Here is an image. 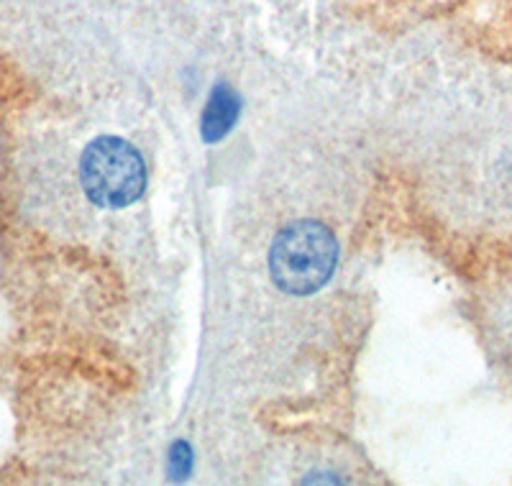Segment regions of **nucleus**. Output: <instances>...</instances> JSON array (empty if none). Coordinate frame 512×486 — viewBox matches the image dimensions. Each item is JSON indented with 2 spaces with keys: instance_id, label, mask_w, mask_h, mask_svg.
Masks as SVG:
<instances>
[{
  "instance_id": "1",
  "label": "nucleus",
  "mask_w": 512,
  "mask_h": 486,
  "mask_svg": "<svg viewBox=\"0 0 512 486\" xmlns=\"http://www.w3.org/2000/svg\"><path fill=\"white\" fill-rule=\"evenodd\" d=\"M338 243L318 220H295L282 228L269 249V277L285 295H313L331 279Z\"/></svg>"
},
{
  "instance_id": "2",
  "label": "nucleus",
  "mask_w": 512,
  "mask_h": 486,
  "mask_svg": "<svg viewBox=\"0 0 512 486\" xmlns=\"http://www.w3.org/2000/svg\"><path fill=\"white\" fill-rule=\"evenodd\" d=\"M80 182L100 208L134 205L146 190V164L139 149L121 136H98L82 151Z\"/></svg>"
},
{
  "instance_id": "3",
  "label": "nucleus",
  "mask_w": 512,
  "mask_h": 486,
  "mask_svg": "<svg viewBox=\"0 0 512 486\" xmlns=\"http://www.w3.org/2000/svg\"><path fill=\"white\" fill-rule=\"evenodd\" d=\"M239 95L233 93L228 85H216L210 93L208 105L203 113V139L208 144H216L228 134L239 118Z\"/></svg>"
},
{
  "instance_id": "4",
  "label": "nucleus",
  "mask_w": 512,
  "mask_h": 486,
  "mask_svg": "<svg viewBox=\"0 0 512 486\" xmlns=\"http://www.w3.org/2000/svg\"><path fill=\"white\" fill-rule=\"evenodd\" d=\"M505 346H507V361L512 369V287L507 290V307H505Z\"/></svg>"
}]
</instances>
